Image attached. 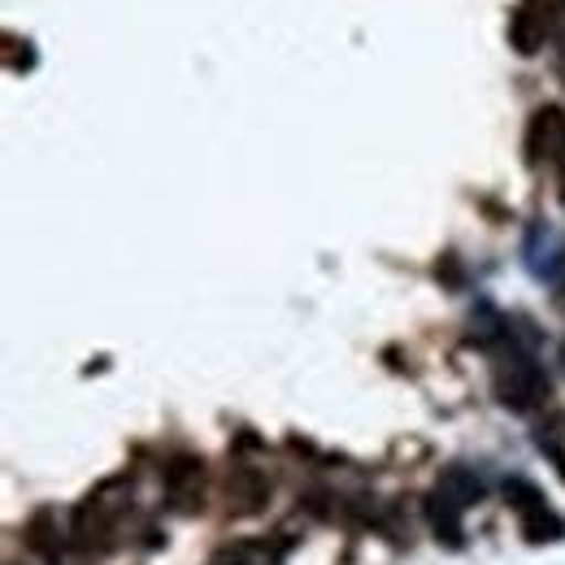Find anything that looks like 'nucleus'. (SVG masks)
Segmentation results:
<instances>
[{"instance_id": "1", "label": "nucleus", "mask_w": 565, "mask_h": 565, "mask_svg": "<svg viewBox=\"0 0 565 565\" xmlns=\"http://www.w3.org/2000/svg\"><path fill=\"white\" fill-rule=\"evenodd\" d=\"M131 488L122 479L100 483L87 500H78L71 513V540L78 557H100L127 540V518H131Z\"/></svg>"}, {"instance_id": "2", "label": "nucleus", "mask_w": 565, "mask_h": 565, "mask_svg": "<svg viewBox=\"0 0 565 565\" xmlns=\"http://www.w3.org/2000/svg\"><path fill=\"white\" fill-rule=\"evenodd\" d=\"M495 396H500V405H509L513 414L540 409V405L548 401V374H544V365L531 353L509 349V353L500 356V365H495Z\"/></svg>"}, {"instance_id": "3", "label": "nucleus", "mask_w": 565, "mask_h": 565, "mask_svg": "<svg viewBox=\"0 0 565 565\" xmlns=\"http://www.w3.org/2000/svg\"><path fill=\"white\" fill-rule=\"evenodd\" d=\"M504 500H509V509L518 513V522H522V531H526L531 544H540V540H562L565 535V522L548 509V500L540 495L535 483L509 479V483H504Z\"/></svg>"}, {"instance_id": "4", "label": "nucleus", "mask_w": 565, "mask_h": 565, "mask_svg": "<svg viewBox=\"0 0 565 565\" xmlns=\"http://www.w3.org/2000/svg\"><path fill=\"white\" fill-rule=\"evenodd\" d=\"M22 540H26V548L44 565H71L78 557V548H74L71 540V526L57 518V509H35L26 518V526H22Z\"/></svg>"}, {"instance_id": "5", "label": "nucleus", "mask_w": 565, "mask_h": 565, "mask_svg": "<svg viewBox=\"0 0 565 565\" xmlns=\"http://www.w3.org/2000/svg\"><path fill=\"white\" fill-rule=\"evenodd\" d=\"M166 504L174 513H201L205 509V461L201 457H170L161 470Z\"/></svg>"}, {"instance_id": "6", "label": "nucleus", "mask_w": 565, "mask_h": 565, "mask_svg": "<svg viewBox=\"0 0 565 565\" xmlns=\"http://www.w3.org/2000/svg\"><path fill=\"white\" fill-rule=\"evenodd\" d=\"M526 157L535 166H562L565 161V109L562 105H540L526 127Z\"/></svg>"}, {"instance_id": "7", "label": "nucleus", "mask_w": 565, "mask_h": 565, "mask_svg": "<svg viewBox=\"0 0 565 565\" xmlns=\"http://www.w3.org/2000/svg\"><path fill=\"white\" fill-rule=\"evenodd\" d=\"M266 500H270V479L239 461L231 470V479H226V513L231 518H248V513L266 509Z\"/></svg>"}, {"instance_id": "8", "label": "nucleus", "mask_w": 565, "mask_h": 565, "mask_svg": "<svg viewBox=\"0 0 565 565\" xmlns=\"http://www.w3.org/2000/svg\"><path fill=\"white\" fill-rule=\"evenodd\" d=\"M426 518H430V526H435V540L439 544H448V548H461L466 544V535H461V518H466V504H457L448 492H435L426 495Z\"/></svg>"}, {"instance_id": "9", "label": "nucleus", "mask_w": 565, "mask_h": 565, "mask_svg": "<svg viewBox=\"0 0 565 565\" xmlns=\"http://www.w3.org/2000/svg\"><path fill=\"white\" fill-rule=\"evenodd\" d=\"M213 565H282L279 540H231L217 548Z\"/></svg>"}, {"instance_id": "10", "label": "nucleus", "mask_w": 565, "mask_h": 565, "mask_svg": "<svg viewBox=\"0 0 565 565\" xmlns=\"http://www.w3.org/2000/svg\"><path fill=\"white\" fill-rule=\"evenodd\" d=\"M435 488H439V492H448L457 504H466V509L483 500V483H479V475H475V470H466V466H448V470L435 479Z\"/></svg>"}, {"instance_id": "11", "label": "nucleus", "mask_w": 565, "mask_h": 565, "mask_svg": "<svg viewBox=\"0 0 565 565\" xmlns=\"http://www.w3.org/2000/svg\"><path fill=\"white\" fill-rule=\"evenodd\" d=\"M557 174H562V201H565V161L557 166Z\"/></svg>"}, {"instance_id": "12", "label": "nucleus", "mask_w": 565, "mask_h": 565, "mask_svg": "<svg viewBox=\"0 0 565 565\" xmlns=\"http://www.w3.org/2000/svg\"><path fill=\"white\" fill-rule=\"evenodd\" d=\"M557 71H562V78H565V49H562V62H557Z\"/></svg>"}, {"instance_id": "13", "label": "nucleus", "mask_w": 565, "mask_h": 565, "mask_svg": "<svg viewBox=\"0 0 565 565\" xmlns=\"http://www.w3.org/2000/svg\"><path fill=\"white\" fill-rule=\"evenodd\" d=\"M557 470H562V479H565V457H557Z\"/></svg>"}, {"instance_id": "14", "label": "nucleus", "mask_w": 565, "mask_h": 565, "mask_svg": "<svg viewBox=\"0 0 565 565\" xmlns=\"http://www.w3.org/2000/svg\"><path fill=\"white\" fill-rule=\"evenodd\" d=\"M9 565H22V562H9Z\"/></svg>"}]
</instances>
